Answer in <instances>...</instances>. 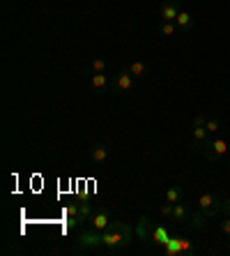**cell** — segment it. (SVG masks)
<instances>
[{"label": "cell", "instance_id": "1", "mask_svg": "<svg viewBox=\"0 0 230 256\" xmlns=\"http://www.w3.org/2000/svg\"><path fill=\"white\" fill-rule=\"evenodd\" d=\"M131 236H134V228L127 224V222H111L106 231H101V238H104V250L106 252H120L127 250L131 242Z\"/></svg>", "mask_w": 230, "mask_h": 256}, {"label": "cell", "instance_id": "21", "mask_svg": "<svg viewBox=\"0 0 230 256\" xmlns=\"http://www.w3.org/2000/svg\"><path fill=\"white\" fill-rule=\"evenodd\" d=\"M180 240V254H196V247L189 238H177Z\"/></svg>", "mask_w": 230, "mask_h": 256}, {"label": "cell", "instance_id": "15", "mask_svg": "<svg viewBox=\"0 0 230 256\" xmlns=\"http://www.w3.org/2000/svg\"><path fill=\"white\" fill-rule=\"evenodd\" d=\"M207 220H210V217H207L203 210H198V212H191L189 226L194 228V231H203V228H205V224H207Z\"/></svg>", "mask_w": 230, "mask_h": 256}, {"label": "cell", "instance_id": "22", "mask_svg": "<svg viewBox=\"0 0 230 256\" xmlns=\"http://www.w3.org/2000/svg\"><path fill=\"white\" fill-rule=\"evenodd\" d=\"M205 127L210 134H217L219 127H221V122H219V118H205Z\"/></svg>", "mask_w": 230, "mask_h": 256}, {"label": "cell", "instance_id": "4", "mask_svg": "<svg viewBox=\"0 0 230 256\" xmlns=\"http://www.w3.org/2000/svg\"><path fill=\"white\" fill-rule=\"evenodd\" d=\"M207 138H210V132L205 127V116H196L194 118V138H191V152H203Z\"/></svg>", "mask_w": 230, "mask_h": 256}, {"label": "cell", "instance_id": "5", "mask_svg": "<svg viewBox=\"0 0 230 256\" xmlns=\"http://www.w3.org/2000/svg\"><path fill=\"white\" fill-rule=\"evenodd\" d=\"M221 201H224V198L217 196L214 192H205V194L198 196V210H203L207 217H217V214L221 212Z\"/></svg>", "mask_w": 230, "mask_h": 256}, {"label": "cell", "instance_id": "3", "mask_svg": "<svg viewBox=\"0 0 230 256\" xmlns=\"http://www.w3.org/2000/svg\"><path fill=\"white\" fill-rule=\"evenodd\" d=\"M78 250L81 252H97L104 247V238H101V231H97V228L90 226L88 231H83L81 236H78L76 240Z\"/></svg>", "mask_w": 230, "mask_h": 256}, {"label": "cell", "instance_id": "16", "mask_svg": "<svg viewBox=\"0 0 230 256\" xmlns=\"http://www.w3.org/2000/svg\"><path fill=\"white\" fill-rule=\"evenodd\" d=\"M127 70L131 72V76H134V78H145V76H148V65H145L143 60H134Z\"/></svg>", "mask_w": 230, "mask_h": 256}, {"label": "cell", "instance_id": "6", "mask_svg": "<svg viewBox=\"0 0 230 256\" xmlns=\"http://www.w3.org/2000/svg\"><path fill=\"white\" fill-rule=\"evenodd\" d=\"M134 86H136V78L131 76L129 70H120L118 74L113 76V90H115V92H129Z\"/></svg>", "mask_w": 230, "mask_h": 256}, {"label": "cell", "instance_id": "19", "mask_svg": "<svg viewBox=\"0 0 230 256\" xmlns=\"http://www.w3.org/2000/svg\"><path fill=\"white\" fill-rule=\"evenodd\" d=\"M92 206L90 203H78V220H81V224L83 222H90L92 220Z\"/></svg>", "mask_w": 230, "mask_h": 256}, {"label": "cell", "instance_id": "2", "mask_svg": "<svg viewBox=\"0 0 230 256\" xmlns=\"http://www.w3.org/2000/svg\"><path fill=\"white\" fill-rule=\"evenodd\" d=\"M228 141L226 138H221V136H217V138H207V143H205V148H203V152L201 155L205 157L207 162H221L226 155H228Z\"/></svg>", "mask_w": 230, "mask_h": 256}, {"label": "cell", "instance_id": "10", "mask_svg": "<svg viewBox=\"0 0 230 256\" xmlns=\"http://www.w3.org/2000/svg\"><path fill=\"white\" fill-rule=\"evenodd\" d=\"M108 76L106 72H92V76H90V88L95 90V92H106L108 90Z\"/></svg>", "mask_w": 230, "mask_h": 256}, {"label": "cell", "instance_id": "8", "mask_svg": "<svg viewBox=\"0 0 230 256\" xmlns=\"http://www.w3.org/2000/svg\"><path fill=\"white\" fill-rule=\"evenodd\" d=\"M108 157H111V150H108L106 143H99L97 141L92 148H90V160L95 162V164H106Z\"/></svg>", "mask_w": 230, "mask_h": 256}, {"label": "cell", "instance_id": "20", "mask_svg": "<svg viewBox=\"0 0 230 256\" xmlns=\"http://www.w3.org/2000/svg\"><path fill=\"white\" fill-rule=\"evenodd\" d=\"M159 32L164 37H171V35H175L177 32V26H175V21H161L159 24Z\"/></svg>", "mask_w": 230, "mask_h": 256}, {"label": "cell", "instance_id": "25", "mask_svg": "<svg viewBox=\"0 0 230 256\" xmlns=\"http://www.w3.org/2000/svg\"><path fill=\"white\" fill-rule=\"evenodd\" d=\"M221 231H224V236L230 240V217H226V214H224V220H221Z\"/></svg>", "mask_w": 230, "mask_h": 256}, {"label": "cell", "instance_id": "14", "mask_svg": "<svg viewBox=\"0 0 230 256\" xmlns=\"http://www.w3.org/2000/svg\"><path fill=\"white\" fill-rule=\"evenodd\" d=\"M168 231H166L164 226H159V224H154V228H152V238H150V242L152 244H157V247H164L166 242H168Z\"/></svg>", "mask_w": 230, "mask_h": 256}, {"label": "cell", "instance_id": "12", "mask_svg": "<svg viewBox=\"0 0 230 256\" xmlns=\"http://www.w3.org/2000/svg\"><path fill=\"white\" fill-rule=\"evenodd\" d=\"M189 217H191L189 208H187L182 201L175 203V208H173V214H171V222H175V224H184V222H189Z\"/></svg>", "mask_w": 230, "mask_h": 256}, {"label": "cell", "instance_id": "26", "mask_svg": "<svg viewBox=\"0 0 230 256\" xmlns=\"http://www.w3.org/2000/svg\"><path fill=\"white\" fill-rule=\"evenodd\" d=\"M67 214L69 217H78V203H69L67 206Z\"/></svg>", "mask_w": 230, "mask_h": 256}, {"label": "cell", "instance_id": "13", "mask_svg": "<svg viewBox=\"0 0 230 256\" xmlns=\"http://www.w3.org/2000/svg\"><path fill=\"white\" fill-rule=\"evenodd\" d=\"M175 26L177 30H191L194 28V14L187 12V10H180V14L175 18Z\"/></svg>", "mask_w": 230, "mask_h": 256}, {"label": "cell", "instance_id": "18", "mask_svg": "<svg viewBox=\"0 0 230 256\" xmlns=\"http://www.w3.org/2000/svg\"><path fill=\"white\" fill-rule=\"evenodd\" d=\"M177 238H180V236H173V238H168V242L164 244V252L168 256H177V254H180V240H177Z\"/></svg>", "mask_w": 230, "mask_h": 256}, {"label": "cell", "instance_id": "7", "mask_svg": "<svg viewBox=\"0 0 230 256\" xmlns=\"http://www.w3.org/2000/svg\"><path fill=\"white\" fill-rule=\"evenodd\" d=\"M152 228H154V222L150 220L148 214H143L141 220L136 222L134 233H136V238H141V240H150V238H152Z\"/></svg>", "mask_w": 230, "mask_h": 256}, {"label": "cell", "instance_id": "11", "mask_svg": "<svg viewBox=\"0 0 230 256\" xmlns=\"http://www.w3.org/2000/svg\"><path fill=\"white\" fill-rule=\"evenodd\" d=\"M177 14H180L177 0H166L164 5H161V21H175Z\"/></svg>", "mask_w": 230, "mask_h": 256}, {"label": "cell", "instance_id": "27", "mask_svg": "<svg viewBox=\"0 0 230 256\" xmlns=\"http://www.w3.org/2000/svg\"><path fill=\"white\" fill-rule=\"evenodd\" d=\"M221 212H224L226 217H230V198H224V201H221Z\"/></svg>", "mask_w": 230, "mask_h": 256}, {"label": "cell", "instance_id": "9", "mask_svg": "<svg viewBox=\"0 0 230 256\" xmlns=\"http://www.w3.org/2000/svg\"><path fill=\"white\" fill-rule=\"evenodd\" d=\"M108 224H111V212L106 208H99L92 214V220H90V226L97 228V231H106Z\"/></svg>", "mask_w": 230, "mask_h": 256}, {"label": "cell", "instance_id": "17", "mask_svg": "<svg viewBox=\"0 0 230 256\" xmlns=\"http://www.w3.org/2000/svg\"><path fill=\"white\" fill-rule=\"evenodd\" d=\"M184 196V190L182 185H171L168 190H166V201H171V203H180Z\"/></svg>", "mask_w": 230, "mask_h": 256}, {"label": "cell", "instance_id": "23", "mask_svg": "<svg viewBox=\"0 0 230 256\" xmlns=\"http://www.w3.org/2000/svg\"><path fill=\"white\" fill-rule=\"evenodd\" d=\"M92 72H106V60H101V58L92 60Z\"/></svg>", "mask_w": 230, "mask_h": 256}, {"label": "cell", "instance_id": "24", "mask_svg": "<svg viewBox=\"0 0 230 256\" xmlns=\"http://www.w3.org/2000/svg\"><path fill=\"white\" fill-rule=\"evenodd\" d=\"M173 208H175V203L166 201L164 206H161V214H164V217H168V220H171V214H173Z\"/></svg>", "mask_w": 230, "mask_h": 256}]
</instances>
